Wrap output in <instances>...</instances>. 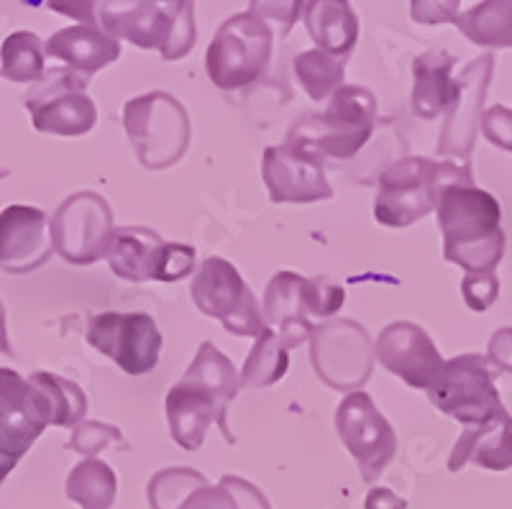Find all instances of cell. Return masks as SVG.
<instances>
[{
  "label": "cell",
  "instance_id": "cell-15",
  "mask_svg": "<svg viewBox=\"0 0 512 509\" xmlns=\"http://www.w3.org/2000/svg\"><path fill=\"white\" fill-rule=\"evenodd\" d=\"M338 438L359 463L361 479L377 481L397 453V435L367 392L346 394L336 410Z\"/></svg>",
  "mask_w": 512,
  "mask_h": 509
},
{
  "label": "cell",
  "instance_id": "cell-43",
  "mask_svg": "<svg viewBox=\"0 0 512 509\" xmlns=\"http://www.w3.org/2000/svg\"><path fill=\"white\" fill-rule=\"evenodd\" d=\"M16 463H18V458H13L11 453H6L3 448H0V484H3V481H6V476L16 469Z\"/></svg>",
  "mask_w": 512,
  "mask_h": 509
},
{
  "label": "cell",
  "instance_id": "cell-25",
  "mask_svg": "<svg viewBox=\"0 0 512 509\" xmlns=\"http://www.w3.org/2000/svg\"><path fill=\"white\" fill-rule=\"evenodd\" d=\"M456 59L446 49H431L420 54L413 62V113L423 121L441 116L451 105L454 95V72Z\"/></svg>",
  "mask_w": 512,
  "mask_h": 509
},
{
  "label": "cell",
  "instance_id": "cell-31",
  "mask_svg": "<svg viewBox=\"0 0 512 509\" xmlns=\"http://www.w3.org/2000/svg\"><path fill=\"white\" fill-rule=\"evenodd\" d=\"M292 67H295L297 82L303 85V90L315 103L326 100L328 95L336 93L338 87H344V59L331 57V54L320 52V49L300 52L295 57V62H292Z\"/></svg>",
  "mask_w": 512,
  "mask_h": 509
},
{
  "label": "cell",
  "instance_id": "cell-16",
  "mask_svg": "<svg viewBox=\"0 0 512 509\" xmlns=\"http://www.w3.org/2000/svg\"><path fill=\"white\" fill-rule=\"evenodd\" d=\"M262 177L272 203L305 205L333 197L326 169H323V157L305 139L267 146L262 159Z\"/></svg>",
  "mask_w": 512,
  "mask_h": 509
},
{
  "label": "cell",
  "instance_id": "cell-4",
  "mask_svg": "<svg viewBox=\"0 0 512 509\" xmlns=\"http://www.w3.org/2000/svg\"><path fill=\"white\" fill-rule=\"evenodd\" d=\"M98 26L113 39L157 49L164 62L187 57L198 41L195 6L182 3H100Z\"/></svg>",
  "mask_w": 512,
  "mask_h": 509
},
{
  "label": "cell",
  "instance_id": "cell-24",
  "mask_svg": "<svg viewBox=\"0 0 512 509\" xmlns=\"http://www.w3.org/2000/svg\"><path fill=\"white\" fill-rule=\"evenodd\" d=\"M31 400L39 423L44 428L57 425V428H77L80 420L88 412V397L75 382L64 379L49 371H34L29 376Z\"/></svg>",
  "mask_w": 512,
  "mask_h": 509
},
{
  "label": "cell",
  "instance_id": "cell-10",
  "mask_svg": "<svg viewBox=\"0 0 512 509\" xmlns=\"http://www.w3.org/2000/svg\"><path fill=\"white\" fill-rule=\"evenodd\" d=\"M108 264L126 282H182L195 272V249L164 241L152 228L123 226L113 233Z\"/></svg>",
  "mask_w": 512,
  "mask_h": 509
},
{
  "label": "cell",
  "instance_id": "cell-12",
  "mask_svg": "<svg viewBox=\"0 0 512 509\" xmlns=\"http://www.w3.org/2000/svg\"><path fill=\"white\" fill-rule=\"evenodd\" d=\"M26 110L39 134L82 136L98 123V105L88 93V77L52 70L26 93Z\"/></svg>",
  "mask_w": 512,
  "mask_h": 509
},
{
  "label": "cell",
  "instance_id": "cell-26",
  "mask_svg": "<svg viewBox=\"0 0 512 509\" xmlns=\"http://www.w3.org/2000/svg\"><path fill=\"white\" fill-rule=\"evenodd\" d=\"M305 26L320 52L344 59L359 39V16L349 3H305Z\"/></svg>",
  "mask_w": 512,
  "mask_h": 509
},
{
  "label": "cell",
  "instance_id": "cell-13",
  "mask_svg": "<svg viewBox=\"0 0 512 509\" xmlns=\"http://www.w3.org/2000/svg\"><path fill=\"white\" fill-rule=\"evenodd\" d=\"M113 233V210L98 192H75L52 218V246L64 261L88 267L108 259Z\"/></svg>",
  "mask_w": 512,
  "mask_h": 509
},
{
  "label": "cell",
  "instance_id": "cell-36",
  "mask_svg": "<svg viewBox=\"0 0 512 509\" xmlns=\"http://www.w3.org/2000/svg\"><path fill=\"white\" fill-rule=\"evenodd\" d=\"M180 509H239V502H236L231 489L223 481H218L216 486L208 484L198 489Z\"/></svg>",
  "mask_w": 512,
  "mask_h": 509
},
{
  "label": "cell",
  "instance_id": "cell-35",
  "mask_svg": "<svg viewBox=\"0 0 512 509\" xmlns=\"http://www.w3.org/2000/svg\"><path fill=\"white\" fill-rule=\"evenodd\" d=\"M482 134L489 144L512 154V108L492 105V108L484 110Z\"/></svg>",
  "mask_w": 512,
  "mask_h": 509
},
{
  "label": "cell",
  "instance_id": "cell-33",
  "mask_svg": "<svg viewBox=\"0 0 512 509\" xmlns=\"http://www.w3.org/2000/svg\"><path fill=\"white\" fill-rule=\"evenodd\" d=\"M500 287L502 284L495 272L466 274L461 279V295H464V302L474 313H487L489 307L495 305L497 297H500Z\"/></svg>",
  "mask_w": 512,
  "mask_h": 509
},
{
  "label": "cell",
  "instance_id": "cell-42",
  "mask_svg": "<svg viewBox=\"0 0 512 509\" xmlns=\"http://www.w3.org/2000/svg\"><path fill=\"white\" fill-rule=\"evenodd\" d=\"M0 353L6 356H13L11 341H8V325H6V305L0 300Z\"/></svg>",
  "mask_w": 512,
  "mask_h": 509
},
{
  "label": "cell",
  "instance_id": "cell-5",
  "mask_svg": "<svg viewBox=\"0 0 512 509\" xmlns=\"http://www.w3.org/2000/svg\"><path fill=\"white\" fill-rule=\"evenodd\" d=\"M274 39H280V34L251 6L228 18L205 54L210 82L221 90H244L262 80L272 62Z\"/></svg>",
  "mask_w": 512,
  "mask_h": 509
},
{
  "label": "cell",
  "instance_id": "cell-38",
  "mask_svg": "<svg viewBox=\"0 0 512 509\" xmlns=\"http://www.w3.org/2000/svg\"><path fill=\"white\" fill-rule=\"evenodd\" d=\"M251 8H254L256 13H262L269 24H272V29H274V21L282 24L285 34H290L292 24H295L297 16L303 13V6H297V3H251Z\"/></svg>",
  "mask_w": 512,
  "mask_h": 509
},
{
  "label": "cell",
  "instance_id": "cell-29",
  "mask_svg": "<svg viewBox=\"0 0 512 509\" xmlns=\"http://www.w3.org/2000/svg\"><path fill=\"white\" fill-rule=\"evenodd\" d=\"M116 471L100 458H85L67 476V499L82 509H111L116 504Z\"/></svg>",
  "mask_w": 512,
  "mask_h": 509
},
{
  "label": "cell",
  "instance_id": "cell-14",
  "mask_svg": "<svg viewBox=\"0 0 512 509\" xmlns=\"http://www.w3.org/2000/svg\"><path fill=\"white\" fill-rule=\"evenodd\" d=\"M88 343L126 374L144 376L157 369L162 333L146 313H100L90 318Z\"/></svg>",
  "mask_w": 512,
  "mask_h": 509
},
{
  "label": "cell",
  "instance_id": "cell-7",
  "mask_svg": "<svg viewBox=\"0 0 512 509\" xmlns=\"http://www.w3.org/2000/svg\"><path fill=\"white\" fill-rule=\"evenodd\" d=\"M497 371L482 353H461L443 364L436 384L428 389L433 405L443 415L459 420L464 428H474L505 410L495 387Z\"/></svg>",
  "mask_w": 512,
  "mask_h": 509
},
{
  "label": "cell",
  "instance_id": "cell-18",
  "mask_svg": "<svg viewBox=\"0 0 512 509\" xmlns=\"http://www.w3.org/2000/svg\"><path fill=\"white\" fill-rule=\"evenodd\" d=\"M492 70H495V54H482L466 64L459 77H454V95L438 136V151L446 157L464 159L466 167L482 128V105L487 98Z\"/></svg>",
  "mask_w": 512,
  "mask_h": 509
},
{
  "label": "cell",
  "instance_id": "cell-17",
  "mask_svg": "<svg viewBox=\"0 0 512 509\" xmlns=\"http://www.w3.org/2000/svg\"><path fill=\"white\" fill-rule=\"evenodd\" d=\"M377 121V98L361 85H344L328 100V108L318 118V128L310 144L333 159L356 157L372 139Z\"/></svg>",
  "mask_w": 512,
  "mask_h": 509
},
{
  "label": "cell",
  "instance_id": "cell-27",
  "mask_svg": "<svg viewBox=\"0 0 512 509\" xmlns=\"http://www.w3.org/2000/svg\"><path fill=\"white\" fill-rule=\"evenodd\" d=\"M303 341H308L303 333H280L267 325L241 369V387H272L280 382L290 366V348L300 346Z\"/></svg>",
  "mask_w": 512,
  "mask_h": 509
},
{
  "label": "cell",
  "instance_id": "cell-41",
  "mask_svg": "<svg viewBox=\"0 0 512 509\" xmlns=\"http://www.w3.org/2000/svg\"><path fill=\"white\" fill-rule=\"evenodd\" d=\"M408 502L402 497H397L392 489H384V486H374L372 492L367 494V502L364 509H405Z\"/></svg>",
  "mask_w": 512,
  "mask_h": 509
},
{
  "label": "cell",
  "instance_id": "cell-21",
  "mask_svg": "<svg viewBox=\"0 0 512 509\" xmlns=\"http://www.w3.org/2000/svg\"><path fill=\"white\" fill-rule=\"evenodd\" d=\"M44 430L36 417L29 379L0 366V448L21 461Z\"/></svg>",
  "mask_w": 512,
  "mask_h": 509
},
{
  "label": "cell",
  "instance_id": "cell-19",
  "mask_svg": "<svg viewBox=\"0 0 512 509\" xmlns=\"http://www.w3.org/2000/svg\"><path fill=\"white\" fill-rule=\"evenodd\" d=\"M374 356L390 374L400 376L405 384L425 389V392L436 384L446 364L425 328L410 320H397L387 325L374 343Z\"/></svg>",
  "mask_w": 512,
  "mask_h": 509
},
{
  "label": "cell",
  "instance_id": "cell-11",
  "mask_svg": "<svg viewBox=\"0 0 512 509\" xmlns=\"http://www.w3.org/2000/svg\"><path fill=\"white\" fill-rule=\"evenodd\" d=\"M315 374L338 392H361L372 376L374 346L367 328L356 320L338 318L318 325L310 336Z\"/></svg>",
  "mask_w": 512,
  "mask_h": 509
},
{
  "label": "cell",
  "instance_id": "cell-39",
  "mask_svg": "<svg viewBox=\"0 0 512 509\" xmlns=\"http://www.w3.org/2000/svg\"><path fill=\"white\" fill-rule=\"evenodd\" d=\"M459 6L456 3H413L410 13H413L415 21L428 26L446 24V21H454Z\"/></svg>",
  "mask_w": 512,
  "mask_h": 509
},
{
  "label": "cell",
  "instance_id": "cell-3",
  "mask_svg": "<svg viewBox=\"0 0 512 509\" xmlns=\"http://www.w3.org/2000/svg\"><path fill=\"white\" fill-rule=\"evenodd\" d=\"M451 185H474L469 167L431 157H405L379 177L374 218L387 228H410L438 208Z\"/></svg>",
  "mask_w": 512,
  "mask_h": 509
},
{
  "label": "cell",
  "instance_id": "cell-30",
  "mask_svg": "<svg viewBox=\"0 0 512 509\" xmlns=\"http://www.w3.org/2000/svg\"><path fill=\"white\" fill-rule=\"evenodd\" d=\"M44 41L34 31H13L0 47V75L18 85H36L44 70Z\"/></svg>",
  "mask_w": 512,
  "mask_h": 509
},
{
  "label": "cell",
  "instance_id": "cell-37",
  "mask_svg": "<svg viewBox=\"0 0 512 509\" xmlns=\"http://www.w3.org/2000/svg\"><path fill=\"white\" fill-rule=\"evenodd\" d=\"M487 361L497 374L502 371L512 374V328L495 330V336L489 338Z\"/></svg>",
  "mask_w": 512,
  "mask_h": 509
},
{
  "label": "cell",
  "instance_id": "cell-1",
  "mask_svg": "<svg viewBox=\"0 0 512 509\" xmlns=\"http://www.w3.org/2000/svg\"><path fill=\"white\" fill-rule=\"evenodd\" d=\"M241 379L226 353L210 341L200 343L198 356L187 366L185 376L167 394L169 433L185 451H198L213 425L226 430L223 415L228 402L236 400Z\"/></svg>",
  "mask_w": 512,
  "mask_h": 509
},
{
  "label": "cell",
  "instance_id": "cell-40",
  "mask_svg": "<svg viewBox=\"0 0 512 509\" xmlns=\"http://www.w3.org/2000/svg\"><path fill=\"white\" fill-rule=\"evenodd\" d=\"M49 8L80 21V26H98V6L93 3H49Z\"/></svg>",
  "mask_w": 512,
  "mask_h": 509
},
{
  "label": "cell",
  "instance_id": "cell-8",
  "mask_svg": "<svg viewBox=\"0 0 512 509\" xmlns=\"http://www.w3.org/2000/svg\"><path fill=\"white\" fill-rule=\"evenodd\" d=\"M346 300L344 287L328 277H303L295 272H277L264 292L262 318L280 333L313 336V318H331Z\"/></svg>",
  "mask_w": 512,
  "mask_h": 509
},
{
  "label": "cell",
  "instance_id": "cell-6",
  "mask_svg": "<svg viewBox=\"0 0 512 509\" xmlns=\"http://www.w3.org/2000/svg\"><path fill=\"white\" fill-rule=\"evenodd\" d=\"M123 126L141 167L152 172L180 162L192 139L185 105L162 90L128 100L123 105Z\"/></svg>",
  "mask_w": 512,
  "mask_h": 509
},
{
  "label": "cell",
  "instance_id": "cell-34",
  "mask_svg": "<svg viewBox=\"0 0 512 509\" xmlns=\"http://www.w3.org/2000/svg\"><path fill=\"white\" fill-rule=\"evenodd\" d=\"M121 438V430L116 425H105V423H82L77 425L75 433L70 438L72 451L82 453V456L95 458V453L103 451L105 446H111L113 440Z\"/></svg>",
  "mask_w": 512,
  "mask_h": 509
},
{
  "label": "cell",
  "instance_id": "cell-22",
  "mask_svg": "<svg viewBox=\"0 0 512 509\" xmlns=\"http://www.w3.org/2000/svg\"><path fill=\"white\" fill-rule=\"evenodd\" d=\"M466 463H477L487 471L512 469V415L497 412L492 420L466 428L448 456V471H461Z\"/></svg>",
  "mask_w": 512,
  "mask_h": 509
},
{
  "label": "cell",
  "instance_id": "cell-28",
  "mask_svg": "<svg viewBox=\"0 0 512 509\" xmlns=\"http://www.w3.org/2000/svg\"><path fill=\"white\" fill-rule=\"evenodd\" d=\"M454 24L477 47L510 49L512 47V0L510 3H479L456 11Z\"/></svg>",
  "mask_w": 512,
  "mask_h": 509
},
{
  "label": "cell",
  "instance_id": "cell-20",
  "mask_svg": "<svg viewBox=\"0 0 512 509\" xmlns=\"http://www.w3.org/2000/svg\"><path fill=\"white\" fill-rule=\"evenodd\" d=\"M52 226L47 213L34 205H8L0 213V269L29 274L52 256Z\"/></svg>",
  "mask_w": 512,
  "mask_h": 509
},
{
  "label": "cell",
  "instance_id": "cell-2",
  "mask_svg": "<svg viewBox=\"0 0 512 509\" xmlns=\"http://www.w3.org/2000/svg\"><path fill=\"white\" fill-rule=\"evenodd\" d=\"M443 259L466 274L495 272L505 256L502 208L495 195L477 185H451L438 203Z\"/></svg>",
  "mask_w": 512,
  "mask_h": 509
},
{
  "label": "cell",
  "instance_id": "cell-9",
  "mask_svg": "<svg viewBox=\"0 0 512 509\" xmlns=\"http://www.w3.org/2000/svg\"><path fill=\"white\" fill-rule=\"evenodd\" d=\"M190 295L200 313L223 323L231 336H246L256 341L259 333L267 328L249 284L244 282L239 269L221 256H210L200 264L192 279Z\"/></svg>",
  "mask_w": 512,
  "mask_h": 509
},
{
  "label": "cell",
  "instance_id": "cell-32",
  "mask_svg": "<svg viewBox=\"0 0 512 509\" xmlns=\"http://www.w3.org/2000/svg\"><path fill=\"white\" fill-rule=\"evenodd\" d=\"M208 486L200 471L195 469H164L149 481V504L152 509H180L192 494Z\"/></svg>",
  "mask_w": 512,
  "mask_h": 509
},
{
  "label": "cell",
  "instance_id": "cell-23",
  "mask_svg": "<svg viewBox=\"0 0 512 509\" xmlns=\"http://www.w3.org/2000/svg\"><path fill=\"white\" fill-rule=\"evenodd\" d=\"M44 54L67 64V70L90 77L121 57V44L100 26L75 24L44 41Z\"/></svg>",
  "mask_w": 512,
  "mask_h": 509
}]
</instances>
